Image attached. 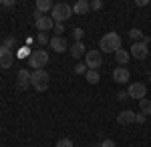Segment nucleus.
<instances>
[{"mask_svg": "<svg viewBox=\"0 0 151 147\" xmlns=\"http://www.w3.org/2000/svg\"><path fill=\"white\" fill-rule=\"evenodd\" d=\"M48 85H50V77H48V73L45 71V68L30 73V87H32L35 91L42 93V91L48 89Z\"/></svg>", "mask_w": 151, "mask_h": 147, "instance_id": "1", "label": "nucleus"}, {"mask_svg": "<svg viewBox=\"0 0 151 147\" xmlns=\"http://www.w3.org/2000/svg\"><path fill=\"white\" fill-rule=\"evenodd\" d=\"M99 46L103 53H117L121 48V36L117 32H107L103 34V38L99 40Z\"/></svg>", "mask_w": 151, "mask_h": 147, "instance_id": "2", "label": "nucleus"}, {"mask_svg": "<svg viewBox=\"0 0 151 147\" xmlns=\"http://www.w3.org/2000/svg\"><path fill=\"white\" fill-rule=\"evenodd\" d=\"M70 14H73V8H70L69 4L60 2V4H55V6H52L50 18H52L55 22H65L67 18H70Z\"/></svg>", "mask_w": 151, "mask_h": 147, "instance_id": "3", "label": "nucleus"}, {"mask_svg": "<svg viewBox=\"0 0 151 147\" xmlns=\"http://www.w3.org/2000/svg\"><path fill=\"white\" fill-rule=\"evenodd\" d=\"M48 63V53L47 50H36V53H30L28 57V65L35 68V71H40Z\"/></svg>", "mask_w": 151, "mask_h": 147, "instance_id": "4", "label": "nucleus"}, {"mask_svg": "<svg viewBox=\"0 0 151 147\" xmlns=\"http://www.w3.org/2000/svg\"><path fill=\"white\" fill-rule=\"evenodd\" d=\"M85 65H87V68H91V71H97V68L103 65V55H101L99 50H87V55H85Z\"/></svg>", "mask_w": 151, "mask_h": 147, "instance_id": "5", "label": "nucleus"}, {"mask_svg": "<svg viewBox=\"0 0 151 147\" xmlns=\"http://www.w3.org/2000/svg\"><path fill=\"white\" fill-rule=\"evenodd\" d=\"M129 55H131L133 58H137V61H143V58H147V55H149V45L143 43V40L133 43V45H131V50H129Z\"/></svg>", "mask_w": 151, "mask_h": 147, "instance_id": "6", "label": "nucleus"}, {"mask_svg": "<svg viewBox=\"0 0 151 147\" xmlns=\"http://www.w3.org/2000/svg\"><path fill=\"white\" fill-rule=\"evenodd\" d=\"M14 63V55L10 48H6L4 45H0V68H10Z\"/></svg>", "mask_w": 151, "mask_h": 147, "instance_id": "7", "label": "nucleus"}, {"mask_svg": "<svg viewBox=\"0 0 151 147\" xmlns=\"http://www.w3.org/2000/svg\"><path fill=\"white\" fill-rule=\"evenodd\" d=\"M145 93H147V89H145V85L143 83H133V85H129L127 89V95L131 97V99H145Z\"/></svg>", "mask_w": 151, "mask_h": 147, "instance_id": "8", "label": "nucleus"}, {"mask_svg": "<svg viewBox=\"0 0 151 147\" xmlns=\"http://www.w3.org/2000/svg\"><path fill=\"white\" fill-rule=\"evenodd\" d=\"M28 85H30V73H28L26 68H20V71L16 73V87L20 91H26Z\"/></svg>", "mask_w": 151, "mask_h": 147, "instance_id": "9", "label": "nucleus"}, {"mask_svg": "<svg viewBox=\"0 0 151 147\" xmlns=\"http://www.w3.org/2000/svg\"><path fill=\"white\" fill-rule=\"evenodd\" d=\"M48 45H50V48H52L55 53H65L67 46H69V45H67V40H65L63 36H52Z\"/></svg>", "mask_w": 151, "mask_h": 147, "instance_id": "10", "label": "nucleus"}, {"mask_svg": "<svg viewBox=\"0 0 151 147\" xmlns=\"http://www.w3.org/2000/svg\"><path fill=\"white\" fill-rule=\"evenodd\" d=\"M117 123H119V125H131V123H135V113H133V111H129V109L121 111V113L117 115Z\"/></svg>", "mask_w": 151, "mask_h": 147, "instance_id": "11", "label": "nucleus"}, {"mask_svg": "<svg viewBox=\"0 0 151 147\" xmlns=\"http://www.w3.org/2000/svg\"><path fill=\"white\" fill-rule=\"evenodd\" d=\"M55 26V20L50 18V16H40L38 20H36V28H38V32H47Z\"/></svg>", "mask_w": 151, "mask_h": 147, "instance_id": "12", "label": "nucleus"}, {"mask_svg": "<svg viewBox=\"0 0 151 147\" xmlns=\"http://www.w3.org/2000/svg\"><path fill=\"white\" fill-rule=\"evenodd\" d=\"M129 77H131V75H129V71L125 67H117L115 71H113V81H115V83H127Z\"/></svg>", "mask_w": 151, "mask_h": 147, "instance_id": "13", "label": "nucleus"}, {"mask_svg": "<svg viewBox=\"0 0 151 147\" xmlns=\"http://www.w3.org/2000/svg\"><path fill=\"white\" fill-rule=\"evenodd\" d=\"M85 55H87V48H85L83 43H73L70 45V57L73 58H85Z\"/></svg>", "mask_w": 151, "mask_h": 147, "instance_id": "14", "label": "nucleus"}, {"mask_svg": "<svg viewBox=\"0 0 151 147\" xmlns=\"http://www.w3.org/2000/svg\"><path fill=\"white\" fill-rule=\"evenodd\" d=\"M91 10V2H87V0H77L75 4H73V12L75 14H87V12Z\"/></svg>", "mask_w": 151, "mask_h": 147, "instance_id": "15", "label": "nucleus"}, {"mask_svg": "<svg viewBox=\"0 0 151 147\" xmlns=\"http://www.w3.org/2000/svg\"><path fill=\"white\" fill-rule=\"evenodd\" d=\"M129 57H131V55H129L127 50L119 48V50L115 53V61H117V65H119V67H125V65L129 63Z\"/></svg>", "mask_w": 151, "mask_h": 147, "instance_id": "16", "label": "nucleus"}, {"mask_svg": "<svg viewBox=\"0 0 151 147\" xmlns=\"http://www.w3.org/2000/svg\"><path fill=\"white\" fill-rule=\"evenodd\" d=\"M36 10L40 12V14L52 10V2H50V0H38V2H36Z\"/></svg>", "mask_w": 151, "mask_h": 147, "instance_id": "17", "label": "nucleus"}, {"mask_svg": "<svg viewBox=\"0 0 151 147\" xmlns=\"http://www.w3.org/2000/svg\"><path fill=\"white\" fill-rule=\"evenodd\" d=\"M85 77H87V83H91V85H97L99 79H101V77H99V71H91V68L85 73Z\"/></svg>", "mask_w": 151, "mask_h": 147, "instance_id": "18", "label": "nucleus"}, {"mask_svg": "<svg viewBox=\"0 0 151 147\" xmlns=\"http://www.w3.org/2000/svg\"><path fill=\"white\" fill-rule=\"evenodd\" d=\"M139 109L143 115H151V101L149 99H141L139 101Z\"/></svg>", "mask_w": 151, "mask_h": 147, "instance_id": "19", "label": "nucleus"}, {"mask_svg": "<svg viewBox=\"0 0 151 147\" xmlns=\"http://www.w3.org/2000/svg\"><path fill=\"white\" fill-rule=\"evenodd\" d=\"M129 36H131V40H133V43L143 40V32H141L139 28H131V30H129Z\"/></svg>", "mask_w": 151, "mask_h": 147, "instance_id": "20", "label": "nucleus"}, {"mask_svg": "<svg viewBox=\"0 0 151 147\" xmlns=\"http://www.w3.org/2000/svg\"><path fill=\"white\" fill-rule=\"evenodd\" d=\"M87 71H89V68H87L85 63H77V65H75V73H77V75H85Z\"/></svg>", "mask_w": 151, "mask_h": 147, "instance_id": "21", "label": "nucleus"}, {"mask_svg": "<svg viewBox=\"0 0 151 147\" xmlns=\"http://www.w3.org/2000/svg\"><path fill=\"white\" fill-rule=\"evenodd\" d=\"M52 30H55V36H60V34L65 32V24H63V22H55Z\"/></svg>", "mask_w": 151, "mask_h": 147, "instance_id": "22", "label": "nucleus"}, {"mask_svg": "<svg viewBox=\"0 0 151 147\" xmlns=\"http://www.w3.org/2000/svg\"><path fill=\"white\" fill-rule=\"evenodd\" d=\"M55 147H75V145H73V141H70V139H67V137H65V139H58Z\"/></svg>", "mask_w": 151, "mask_h": 147, "instance_id": "23", "label": "nucleus"}, {"mask_svg": "<svg viewBox=\"0 0 151 147\" xmlns=\"http://www.w3.org/2000/svg\"><path fill=\"white\" fill-rule=\"evenodd\" d=\"M36 43H38V45H48V43H50V38H47V34H45V32H38Z\"/></svg>", "mask_w": 151, "mask_h": 147, "instance_id": "24", "label": "nucleus"}, {"mask_svg": "<svg viewBox=\"0 0 151 147\" xmlns=\"http://www.w3.org/2000/svg\"><path fill=\"white\" fill-rule=\"evenodd\" d=\"M83 34H85V30H83V28H75V30H73V36H75V43H81Z\"/></svg>", "mask_w": 151, "mask_h": 147, "instance_id": "25", "label": "nucleus"}, {"mask_svg": "<svg viewBox=\"0 0 151 147\" xmlns=\"http://www.w3.org/2000/svg\"><path fill=\"white\" fill-rule=\"evenodd\" d=\"M2 45L6 46V48H12V46L16 45V38H14V36H8V38H6V40L2 43Z\"/></svg>", "mask_w": 151, "mask_h": 147, "instance_id": "26", "label": "nucleus"}, {"mask_svg": "<svg viewBox=\"0 0 151 147\" xmlns=\"http://www.w3.org/2000/svg\"><path fill=\"white\" fill-rule=\"evenodd\" d=\"M97 147H115V141H113V139H103Z\"/></svg>", "mask_w": 151, "mask_h": 147, "instance_id": "27", "label": "nucleus"}, {"mask_svg": "<svg viewBox=\"0 0 151 147\" xmlns=\"http://www.w3.org/2000/svg\"><path fill=\"white\" fill-rule=\"evenodd\" d=\"M99 8H103V2L101 0H93L91 2V10H99Z\"/></svg>", "mask_w": 151, "mask_h": 147, "instance_id": "28", "label": "nucleus"}, {"mask_svg": "<svg viewBox=\"0 0 151 147\" xmlns=\"http://www.w3.org/2000/svg\"><path fill=\"white\" fill-rule=\"evenodd\" d=\"M135 123L143 125V123H145V115H143V113H137V115H135Z\"/></svg>", "mask_w": 151, "mask_h": 147, "instance_id": "29", "label": "nucleus"}, {"mask_svg": "<svg viewBox=\"0 0 151 147\" xmlns=\"http://www.w3.org/2000/svg\"><path fill=\"white\" fill-rule=\"evenodd\" d=\"M129 95H127V91H119V93H117V99H119V101H123V99H127Z\"/></svg>", "mask_w": 151, "mask_h": 147, "instance_id": "30", "label": "nucleus"}, {"mask_svg": "<svg viewBox=\"0 0 151 147\" xmlns=\"http://www.w3.org/2000/svg\"><path fill=\"white\" fill-rule=\"evenodd\" d=\"M2 6H6V8H12V6H14V0H4V2H2Z\"/></svg>", "mask_w": 151, "mask_h": 147, "instance_id": "31", "label": "nucleus"}, {"mask_svg": "<svg viewBox=\"0 0 151 147\" xmlns=\"http://www.w3.org/2000/svg\"><path fill=\"white\" fill-rule=\"evenodd\" d=\"M147 4H149L147 0H137V6H147Z\"/></svg>", "mask_w": 151, "mask_h": 147, "instance_id": "32", "label": "nucleus"}, {"mask_svg": "<svg viewBox=\"0 0 151 147\" xmlns=\"http://www.w3.org/2000/svg\"><path fill=\"white\" fill-rule=\"evenodd\" d=\"M149 81H151V73H149Z\"/></svg>", "mask_w": 151, "mask_h": 147, "instance_id": "33", "label": "nucleus"}, {"mask_svg": "<svg viewBox=\"0 0 151 147\" xmlns=\"http://www.w3.org/2000/svg\"><path fill=\"white\" fill-rule=\"evenodd\" d=\"M0 4H2V2H0Z\"/></svg>", "mask_w": 151, "mask_h": 147, "instance_id": "34", "label": "nucleus"}]
</instances>
